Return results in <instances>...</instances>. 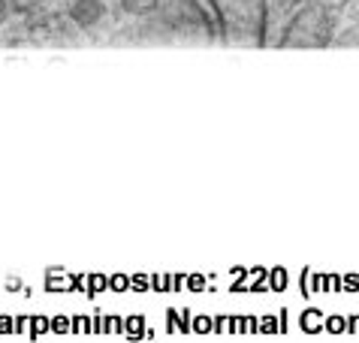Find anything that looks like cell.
<instances>
[{"label":"cell","instance_id":"obj_1","mask_svg":"<svg viewBox=\"0 0 359 343\" xmlns=\"http://www.w3.org/2000/svg\"><path fill=\"white\" fill-rule=\"evenodd\" d=\"M100 15H103V4H100V0H79L73 6V18L82 27H91Z\"/></svg>","mask_w":359,"mask_h":343},{"label":"cell","instance_id":"obj_2","mask_svg":"<svg viewBox=\"0 0 359 343\" xmlns=\"http://www.w3.org/2000/svg\"><path fill=\"white\" fill-rule=\"evenodd\" d=\"M124 6L130 9V13H145V9L154 6V0H124Z\"/></svg>","mask_w":359,"mask_h":343}]
</instances>
